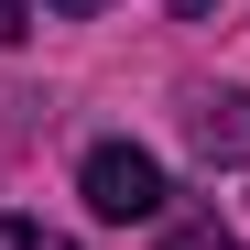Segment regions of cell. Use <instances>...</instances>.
Wrapping results in <instances>:
<instances>
[{"instance_id":"5","label":"cell","mask_w":250,"mask_h":250,"mask_svg":"<svg viewBox=\"0 0 250 250\" xmlns=\"http://www.w3.org/2000/svg\"><path fill=\"white\" fill-rule=\"evenodd\" d=\"M174 250H239V239H218V229H174Z\"/></svg>"},{"instance_id":"7","label":"cell","mask_w":250,"mask_h":250,"mask_svg":"<svg viewBox=\"0 0 250 250\" xmlns=\"http://www.w3.org/2000/svg\"><path fill=\"white\" fill-rule=\"evenodd\" d=\"M44 11H65V22H76V11H98V0H44Z\"/></svg>"},{"instance_id":"3","label":"cell","mask_w":250,"mask_h":250,"mask_svg":"<svg viewBox=\"0 0 250 250\" xmlns=\"http://www.w3.org/2000/svg\"><path fill=\"white\" fill-rule=\"evenodd\" d=\"M0 250H76V239H55V229H33V218H0Z\"/></svg>"},{"instance_id":"1","label":"cell","mask_w":250,"mask_h":250,"mask_svg":"<svg viewBox=\"0 0 250 250\" xmlns=\"http://www.w3.org/2000/svg\"><path fill=\"white\" fill-rule=\"evenodd\" d=\"M76 196H87L109 229H142V218H163V196H174V185H163V163H152L142 142H98L87 163H76Z\"/></svg>"},{"instance_id":"6","label":"cell","mask_w":250,"mask_h":250,"mask_svg":"<svg viewBox=\"0 0 250 250\" xmlns=\"http://www.w3.org/2000/svg\"><path fill=\"white\" fill-rule=\"evenodd\" d=\"M207 11H218V0H174V22H207Z\"/></svg>"},{"instance_id":"4","label":"cell","mask_w":250,"mask_h":250,"mask_svg":"<svg viewBox=\"0 0 250 250\" xmlns=\"http://www.w3.org/2000/svg\"><path fill=\"white\" fill-rule=\"evenodd\" d=\"M33 33V0H0V44H22Z\"/></svg>"},{"instance_id":"2","label":"cell","mask_w":250,"mask_h":250,"mask_svg":"<svg viewBox=\"0 0 250 250\" xmlns=\"http://www.w3.org/2000/svg\"><path fill=\"white\" fill-rule=\"evenodd\" d=\"M185 131L207 163H250V87H218V98H196L185 109Z\"/></svg>"}]
</instances>
